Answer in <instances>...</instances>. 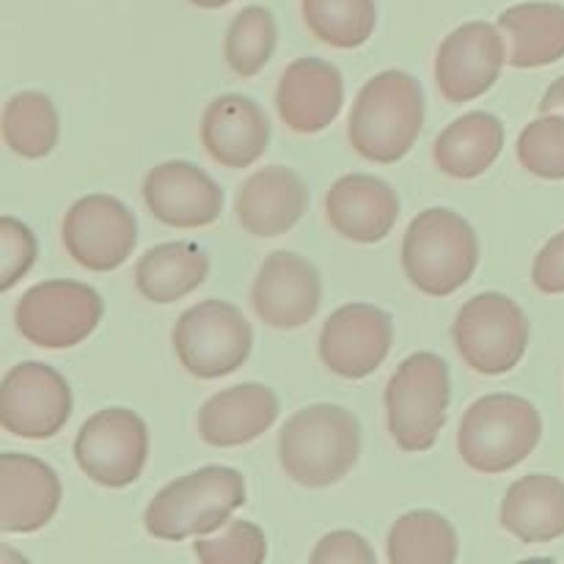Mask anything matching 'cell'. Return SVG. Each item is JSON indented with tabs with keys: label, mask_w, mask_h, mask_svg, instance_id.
I'll use <instances>...</instances> for the list:
<instances>
[{
	"label": "cell",
	"mask_w": 564,
	"mask_h": 564,
	"mask_svg": "<svg viewBox=\"0 0 564 564\" xmlns=\"http://www.w3.org/2000/svg\"><path fill=\"white\" fill-rule=\"evenodd\" d=\"M361 455V427L347 408L319 402L286 419L279 460L303 488H330L352 471Z\"/></svg>",
	"instance_id": "6da1fadb"
},
{
	"label": "cell",
	"mask_w": 564,
	"mask_h": 564,
	"mask_svg": "<svg viewBox=\"0 0 564 564\" xmlns=\"http://www.w3.org/2000/svg\"><path fill=\"white\" fill-rule=\"evenodd\" d=\"M422 124V83L402 69H386L358 91L347 135L364 160L389 165L411 152Z\"/></svg>",
	"instance_id": "7a4b0ae2"
},
{
	"label": "cell",
	"mask_w": 564,
	"mask_h": 564,
	"mask_svg": "<svg viewBox=\"0 0 564 564\" xmlns=\"http://www.w3.org/2000/svg\"><path fill=\"white\" fill-rule=\"evenodd\" d=\"M242 505V474L229 466H204L165 485L143 512V527L152 538L180 543L224 529Z\"/></svg>",
	"instance_id": "3957f363"
},
{
	"label": "cell",
	"mask_w": 564,
	"mask_h": 564,
	"mask_svg": "<svg viewBox=\"0 0 564 564\" xmlns=\"http://www.w3.org/2000/svg\"><path fill=\"white\" fill-rule=\"evenodd\" d=\"M479 264V240L466 218L430 207L411 220L402 240V270L419 292L446 297L468 284Z\"/></svg>",
	"instance_id": "277c9868"
},
{
	"label": "cell",
	"mask_w": 564,
	"mask_h": 564,
	"mask_svg": "<svg viewBox=\"0 0 564 564\" xmlns=\"http://www.w3.org/2000/svg\"><path fill=\"white\" fill-rule=\"evenodd\" d=\"M543 419L516 394L479 397L457 430V452L477 474H505L527 460L540 444Z\"/></svg>",
	"instance_id": "5b68a950"
},
{
	"label": "cell",
	"mask_w": 564,
	"mask_h": 564,
	"mask_svg": "<svg viewBox=\"0 0 564 564\" xmlns=\"http://www.w3.org/2000/svg\"><path fill=\"white\" fill-rule=\"evenodd\" d=\"M452 400L449 364L435 352H413L386 386L389 433L402 452L433 449Z\"/></svg>",
	"instance_id": "8992f818"
},
{
	"label": "cell",
	"mask_w": 564,
	"mask_h": 564,
	"mask_svg": "<svg viewBox=\"0 0 564 564\" xmlns=\"http://www.w3.org/2000/svg\"><path fill=\"white\" fill-rule=\"evenodd\" d=\"M529 334L532 328L523 308L501 292L474 295L452 325L457 352L479 375H507L516 369L527 356Z\"/></svg>",
	"instance_id": "52a82bcc"
},
{
	"label": "cell",
	"mask_w": 564,
	"mask_h": 564,
	"mask_svg": "<svg viewBox=\"0 0 564 564\" xmlns=\"http://www.w3.org/2000/svg\"><path fill=\"white\" fill-rule=\"evenodd\" d=\"M171 339L187 375L198 380H218L237 372L248 361L253 330L237 306L226 301H204L176 319Z\"/></svg>",
	"instance_id": "ba28073f"
},
{
	"label": "cell",
	"mask_w": 564,
	"mask_h": 564,
	"mask_svg": "<svg viewBox=\"0 0 564 564\" xmlns=\"http://www.w3.org/2000/svg\"><path fill=\"white\" fill-rule=\"evenodd\" d=\"M105 303L80 281H44L31 286L14 308L22 339L44 350H69L97 330Z\"/></svg>",
	"instance_id": "9c48e42d"
},
{
	"label": "cell",
	"mask_w": 564,
	"mask_h": 564,
	"mask_svg": "<svg viewBox=\"0 0 564 564\" xmlns=\"http://www.w3.org/2000/svg\"><path fill=\"white\" fill-rule=\"evenodd\" d=\"M149 457V430L127 408L94 413L75 438V460L91 482L102 488H127L141 477Z\"/></svg>",
	"instance_id": "30bf717a"
},
{
	"label": "cell",
	"mask_w": 564,
	"mask_h": 564,
	"mask_svg": "<svg viewBox=\"0 0 564 564\" xmlns=\"http://www.w3.org/2000/svg\"><path fill=\"white\" fill-rule=\"evenodd\" d=\"M72 416V389L58 369L42 361H22L0 383V424L25 441H47Z\"/></svg>",
	"instance_id": "8fae6325"
},
{
	"label": "cell",
	"mask_w": 564,
	"mask_h": 564,
	"mask_svg": "<svg viewBox=\"0 0 564 564\" xmlns=\"http://www.w3.org/2000/svg\"><path fill=\"white\" fill-rule=\"evenodd\" d=\"M138 242L135 215L119 198L94 193L77 198L64 218V248L80 268L110 273L132 257Z\"/></svg>",
	"instance_id": "7c38bea8"
},
{
	"label": "cell",
	"mask_w": 564,
	"mask_h": 564,
	"mask_svg": "<svg viewBox=\"0 0 564 564\" xmlns=\"http://www.w3.org/2000/svg\"><path fill=\"white\" fill-rule=\"evenodd\" d=\"M391 314L369 303H347L325 319L317 350L325 367L345 380H364L389 358Z\"/></svg>",
	"instance_id": "4fadbf2b"
},
{
	"label": "cell",
	"mask_w": 564,
	"mask_h": 564,
	"mask_svg": "<svg viewBox=\"0 0 564 564\" xmlns=\"http://www.w3.org/2000/svg\"><path fill=\"white\" fill-rule=\"evenodd\" d=\"M505 33L490 22H466L441 42L435 83L449 102H471L496 86L505 69Z\"/></svg>",
	"instance_id": "5bb4252c"
},
{
	"label": "cell",
	"mask_w": 564,
	"mask_h": 564,
	"mask_svg": "<svg viewBox=\"0 0 564 564\" xmlns=\"http://www.w3.org/2000/svg\"><path fill=\"white\" fill-rule=\"evenodd\" d=\"M323 303V281L308 259L292 251H275L259 268L251 290V306L264 325L295 330L312 323Z\"/></svg>",
	"instance_id": "9a60e30c"
},
{
	"label": "cell",
	"mask_w": 564,
	"mask_h": 564,
	"mask_svg": "<svg viewBox=\"0 0 564 564\" xmlns=\"http://www.w3.org/2000/svg\"><path fill=\"white\" fill-rule=\"evenodd\" d=\"M143 202L160 224L174 229H204L224 213L218 182L187 160L154 165L143 180Z\"/></svg>",
	"instance_id": "2e32d148"
},
{
	"label": "cell",
	"mask_w": 564,
	"mask_h": 564,
	"mask_svg": "<svg viewBox=\"0 0 564 564\" xmlns=\"http://www.w3.org/2000/svg\"><path fill=\"white\" fill-rule=\"evenodd\" d=\"M345 105V80L334 64L323 58H297L281 75L275 108L281 121L301 135L323 132L336 121Z\"/></svg>",
	"instance_id": "e0dca14e"
},
{
	"label": "cell",
	"mask_w": 564,
	"mask_h": 564,
	"mask_svg": "<svg viewBox=\"0 0 564 564\" xmlns=\"http://www.w3.org/2000/svg\"><path fill=\"white\" fill-rule=\"evenodd\" d=\"M61 507V479L47 463L31 455L0 457V529L31 534L53 521Z\"/></svg>",
	"instance_id": "ac0fdd59"
},
{
	"label": "cell",
	"mask_w": 564,
	"mask_h": 564,
	"mask_svg": "<svg viewBox=\"0 0 564 564\" xmlns=\"http://www.w3.org/2000/svg\"><path fill=\"white\" fill-rule=\"evenodd\" d=\"M325 215L345 240L375 246L386 240L400 218V198L389 182L369 174H347L330 185Z\"/></svg>",
	"instance_id": "d6986e66"
},
{
	"label": "cell",
	"mask_w": 564,
	"mask_h": 564,
	"mask_svg": "<svg viewBox=\"0 0 564 564\" xmlns=\"http://www.w3.org/2000/svg\"><path fill=\"white\" fill-rule=\"evenodd\" d=\"M202 143L215 163L248 169L268 152L270 121L251 97L224 94L204 110Z\"/></svg>",
	"instance_id": "ffe728a7"
},
{
	"label": "cell",
	"mask_w": 564,
	"mask_h": 564,
	"mask_svg": "<svg viewBox=\"0 0 564 564\" xmlns=\"http://www.w3.org/2000/svg\"><path fill=\"white\" fill-rule=\"evenodd\" d=\"M308 191L301 176L286 165H268L248 176L235 198L242 229L253 237H279L303 218Z\"/></svg>",
	"instance_id": "44dd1931"
},
{
	"label": "cell",
	"mask_w": 564,
	"mask_h": 564,
	"mask_svg": "<svg viewBox=\"0 0 564 564\" xmlns=\"http://www.w3.org/2000/svg\"><path fill=\"white\" fill-rule=\"evenodd\" d=\"M279 419V397L262 383H242L220 391L204 402L198 413L202 441L218 449H231L257 441Z\"/></svg>",
	"instance_id": "7402d4cb"
},
{
	"label": "cell",
	"mask_w": 564,
	"mask_h": 564,
	"mask_svg": "<svg viewBox=\"0 0 564 564\" xmlns=\"http://www.w3.org/2000/svg\"><path fill=\"white\" fill-rule=\"evenodd\" d=\"M501 527L527 545L564 538V482L551 474H529L507 488Z\"/></svg>",
	"instance_id": "603a6c76"
},
{
	"label": "cell",
	"mask_w": 564,
	"mask_h": 564,
	"mask_svg": "<svg viewBox=\"0 0 564 564\" xmlns=\"http://www.w3.org/2000/svg\"><path fill=\"white\" fill-rule=\"evenodd\" d=\"M499 31L510 42L507 64L538 69L564 58V6L549 0L518 3L499 14Z\"/></svg>",
	"instance_id": "cb8c5ba5"
},
{
	"label": "cell",
	"mask_w": 564,
	"mask_h": 564,
	"mask_svg": "<svg viewBox=\"0 0 564 564\" xmlns=\"http://www.w3.org/2000/svg\"><path fill=\"white\" fill-rule=\"evenodd\" d=\"M505 147V124L488 110H471L452 121L435 138V165L452 180H474L499 160Z\"/></svg>",
	"instance_id": "d4e9b609"
},
{
	"label": "cell",
	"mask_w": 564,
	"mask_h": 564,
	"mask_svg": "<svg viewBox=\"0 0 564 564\" xmlns=\"http://www.w3.org/2000/svg\"><path fill=\"white\" fill-rule=\"evenodd\" d=\"M209 257L196 242H163L138 259L135 286L147 301L169 306L207 281Z\"/></svg>",
	"instance_id": "484cf974"
},
{
	"label": "cell",
	"mask_w": 564,
	"mask_h": 564,
	"mask_svg": "<svg viewBox=\"0 0 564 564\" xmlns=\"http://www.w3.org/2000/svg\"><path fill=\"white\" fill-rule=\"evenodd\" d=\"M460 554L455 527L441 512L413 510L397 518L386 540L391 564H452Z\"/></svg>",
	"instance_id": "4316f807"
},
{
	"label": "cell",
	"mask_w": 564,
	"mask_h": 564,
	"mask_svg": "<svg viewBox=\"0 0 564 564\" xmlns=\"http://www.w3.org/2000/svg\"><path fill=\"white\" fill-rule=\"evenodd\" d=\"M58 110L42 91H20L3 108L6 147L25 160L47 158L58 143Z\"/></svg>",
	"instance_id": "83f0119b"
},
{
	"label": "cell",
	"mask_w": 564,
	"mask_h": 564,
	"mask_svg": "<svg viewBox=\"0 0 564 564\" xmlns=\"http://www.w3.org/2000/svg\"><path fill=\"white\" fill-rule=\"evenodd\" d=\"M301 11L308 31L336 50L361 47L378 25L375 0H301Z\"/></svg>",
	"instance_id": "f1b7e54d"
},
{
	"label": "cell",
	"mask_w": 564,
	"mask_h": 564,
	"mask_svg": "<svg viewBox=\"0 0 564 564\" xmlns=\"http://www.w3.org/2000/svg\"><path fill=\"white\" fill-rule=\"evenodd\" d=\"M279 28L264 6H246L231 20L224 39V58L237 77H253L273 58Z\"/></svg>",
	"instance_id": "f546056e"
},
{
	"label": "cell",
	"mask_w": 564,
	"mask_h": 564,
	"mask_svg": "<svg viewBox=\"0 0 564 564\" xmlns=\"http://www.w3.org/2000/svg\"><path fill=\"white\" fill-rule=\"evenodd\" d=\"M518 160L540 180H564V116L543 113L518 135Z\"/></svg>",
	"instance_id": "4dcf8cb0"
},
{
	"label": "cell",
	"mask_w": 564,
	"mask_h": 564,
	"mask_svg": "<svg viewBox=\"0 0 564 564\" xmlns=\"http://www.w3.org/2000/svg\"><path fill=\"white\" fill-rule=\"evenodd\" d=\"M196 556L204 564H259L268 556V538L251 521H229L218 538L198 540Z\"/></svg>",
	"instance_id": "1f68e13d"
},
{
	"label": "cell",
	"mask_w": 564,
	"mask_h": 564,
	"mask_svg": "<svg viewBox=\"0 0 564 564\" xmlns=\"http://www.w3.org/2000/svg\"><path fill=\"white\" fill-rule=\"evenodd\" d=\"M36 237L22 220L0 218V290L9 292L36 262Z\"/></svg>",
	"instance_id": "d6a6232c"
},
{
	"label": "cell",
	"mask_w": 564,
	"mask_h": 564,
	"mask_svg": "<svg viewBox=\"0 0 564 564\" xmlns=\"http://www.w3.org/2000/svg\"><path fill=\"white\" fill-rule=\"evenodd\" d=\"M314 564H330V562H345V564H375L372 545L356 532H330L325 534L317 543L312 554Z\"/></svg>",
	"instance_id": "836d02e7"
},
{
	"label": "cell",
	"mask_w": 564,
	"mask_h": 564,
	"mask_svg": "<svg viewBox=\"0 0 564 564\" xmlns=\"http://www.w3.org/2000/svg\"><path fill=\"white\" fill-rule=\"evenodd\" d=\"M532 281L545 295H562L564 292V231L551 237L540 248L538 259L532 268Z\"/></svg>",
	"instance_id": "e575fe53"
},
{
	"label": "cell",
	"mask_w": 564,
	"mask_h": 564,
	"mask_svg": "<svg viewBox=\"0 0 564 564\" xmlns=\"http://www.w3.org/2000/svg\"><path fill=\"white\" fill-rule=\"evenodd\" d=\"M540 113L564 116V75L560 77V80H554L549 88H545L543 99H540Z\"/></svg>",
	"instance_id": "d590c367"
},
{
	"label": "cell",
	"mask_w": 564,
	"mask_h": 564,
	"mask_svg": "<svg viewBox=\"0 0 564 564\" xmlns=\"http://www.w3.org/2000/svg\"><path fill=\"white\" fill-rule=\"evenodd\" d=\"M191 3L198 6V9H224L231 0H191Z\"/></svg>",
	"instance_id": "8d00e7d4"
}]
</instances>
